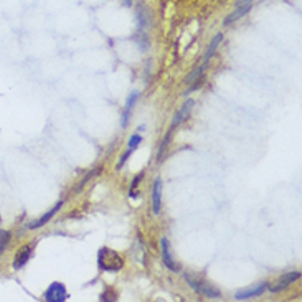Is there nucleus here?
<instances>
[{"mask_svg": "<svg viewBox=\"0 0 302 302\" xmlns=\"http://www.w3.org/2000/svg\"><path fill=\"white\" fill-rule=\"evenodd\" d=\"M172 134H174V129H169V132L165 134V137H164V141H162V144H160V147H159V155H157V159L159 160H162L164 159V154H165V149H167V145H169V142H170V137H172Z\"/></svg>", "mask_w": 302, "mask_h": 302, "instance_id": "4468645a", "label": "nucleus"}, {"mask_svg": "<svg viewBox=\"0 0 302 302\" xmlns=\"http://www.w3.org/2000/svg\"><path fill=\"white\" fill-rule=\"evenodd\" d=\"M222 40H223V35H222V33H218V35L212 40V43L208 45L207 51H205V55H203V64H208V61L212 60V56L215 55V51H217V48H218L220 43H222Z\"/></svg>", "mask_w": 302, "mask_h": 302, "instance_id": "f8f14e48", "label": "nucleus"}, {"mask_svg": "<svg viewBox=\"0 0 302 302\" xmlns=\"http://www.w3.org/2000/svg\"><path fill=\"white\" fill-rule=\"evenodd\" d=\"M141 141H142L141 134H134V136L131 137V141H129V149H131V150H134V149L137 147L139 144H141Z\"/></svg>", "mask_w": 302, "mask_h": 302, "instance_id": "f3484780", "label": "nucleus"}, {"mask_svg": "<svg viewBox=\"0 0 302 302\" xmlns=\"http://www.w3.org/2000/svg\"><path fill=\"white\" fill-rule=\"evenodd\" d=\"M63 207V202L60 200V202H58V203H55V207H53L51 210H50V212H46L45 215H43V217L40 218V220H36V222H33V223H30L28 225V228H31V230H33V228H40V226H43V225H46L48 222H50V220H51V217H55V215L58 213V212H60V208Z\"/></svg>", "mask_w": 302, "mask_h": 302, "instance_id": "9b49d317", "label": "nucleus"}, {"mask_svg": "<svg viewBox=\"0 0 302 302\" xmlns=\"http://www.w3.org/2000/svg\"><path fill=\"white\" fill-rule=\"evenodd\" d=\"M131 152H132V150H131V149H127V150H126V154H122V157L119 159V162H117V170H121V169H122V167H124V162H126V160L129 159V155H131Z\"/></svg>", "mask_w": 302, "mask_h": 302, "instance_id": "a211bd4d", "label": "nucleus"}, {"mask_svg": "<svg viewBox=\"0 0 302 302\" xmlns=\"http://www.w3.org/2000/svg\"><path fill=\"white\" fill-rule=\"evenodd\" d=\"M45 299L48 302H63L68 299V291L61 283H51L45 291Z\"/></svg>", "mask_w": 302, "mask_h": 302, "instance_id": "7ed1b4c3", "label": "nucleus"}, {"mask_svg": "<svg viewBox=\"0 0 302 302\" xmlns=\"http://www.w3.org/2000/svg\"><path fill=\"white\" fill-rule=\"evenodd\" d=\"M142 177H144V172H141V174H139V175L134 177V180H132V183H131V192H129V197H131V198H136V197H137V193H136V187L139 185V182L142 180Z\"/></svg>", "mask_w": 302, "mask_h": 302, "instance_id": "dca6fc26", "label": "nucleus"}, {"mask_svg": "<svg viewBox=\"0 0 302 302\" xmlns=\"http://www.w3.org/2000/svg\"><path fill=\"white\" fill-rule=\"evenodd\" d=\"M193 106H195V101H193V99H187L185 102H183V106L180 107V111H177V114L174 117V121H172L170 127L175 129L177 126H180L182 122H185L188 117H190V112L193 109Z\"/></svg>", "mask_w": 302, "mask_h": 302, "instance_id": "423d86ee", "label": "nucleus"}, {"mask_svg": "<svg viewBox=\"0 0 302 302\" xmlns=\"http://www.w3.org/2000/svg\"><path fill=\"white\" fill-rule=\"evenodd\" d=\"M185 279H187V283L190 284V288H193L198 294L205 296V298H210V299H220V298H222L220 289L215 288V286L208 284V283H203V281H198L197 278L190 276V274H185Z\"/></svg>", "mask_w": 302, "mask_h": 302, "instance_id": "f03ea898", "label": "nucleus"}, {"mask_svg": "<svg viewBox=\"0 0 302 302\" xmlns=\"http://www.w3.org/2000/svg\"><path fill=\"white\" fill-rule=\"evenodd\" d=\"M266 289H268V283H260V284H255V286H253V288H246V289L238 291V293L235 294V298L238 299V301H245V299L258 298V296H261Z\"/></svg>", "mask_w": 302, "mask_h": 302, "instance_id": "39448f33", "label": "nucleus"}, {"mask_svg": "<svg viewBox=\"0 0 302 302\" xmlns=\"http://www.w3.org/2000/svg\"><path fill=\"white\" fill-rule=\"evenodd\" d=\"M31 251H33V246H25L21 248V250L15 255V260H13V268L15 269H20L23 268L26 263H28V260L31 258Z\"/></svg>", "mask_w": 302, "mask_h": 302, "instance_id": "1a4fd4ad", "label": "nucleus"}, {"mask_svg": "<svg viewBox=\"0 0 302 302\" xmlns=\"http://www.w3.org/2000/svg\"><path fill=\"white\" fill-rule=\"evenodd\" d=\"M162 208V180L155 179L152 183V210L155 215L160 213Z\"/></svg>", "mask_w": 302, "mask_h": 302, "instance_id": "6e6552de", "label": "nucleus"}, {"mask_svg": "<svg viewBox=\"0 0 302 302\" xmlns=\"http://www.w3.org/2000/svg\"><path fill=\"white\" fill-rule=\"evenodd\" d=\"M98 266L106 273H114L122 269L124 261L117 251L111 248H101L98 251Z\"/></svg>", "mask_w": 302, "mask_h": 302, "instance_id": "f257e3e1", "label": "nucleus"}, {"mask_svg": "<svg viewBox=\"0 0 302 302\" xmlns=\"http://www.w3.org/2000/svg\"><path fill=\"white\" fill-rule=\"evenodd\" d=\"M299 278H301V273L299 271L286 273L284 276H281V279H279L276 286H269V291H271V293H279V291H283L284 288H288L291 283L298 281Z\"/></svg>", "mask_w": 302, "mask_h": 302, "instance_id": "0eeeda50", "label": "nucleus"}, {"mask_svg": "<svg viewBox=\"0 0 302 302\" xmlns=\"http://www.w3.org/2000/svg\"><path fill=\"white\" fill-rule=\"evenodd\" d=\"M251 7H253V3H246V5H238V7H235V10H233V13H230L228 17L225 18V25L228 26V25H231V23H235L236 20H240L241 17H245V15L250 12L251 10Z\"/></svg>", "mask_w": 302, "mask_h": 302, "instance_id": "9d476101", "label": "nucleus"}, {"mask_svg": "<svg viewBox=\"0 0 302 302\" xmlns=\"http://www.w3.org/2000/svg\"><path fill=\"white\" fill-rule=\"evenodd\" d=\"M101 301H116V298H114V294H111V293H104L101 296Z\"/></svg>", "mask_w": 302, "mask_h": 302, "instance_id": "6ab92c4d", "label": "nucleus"}, {"mask_svg": "<svg viewBox=\"0 0 302 302\" xmlns=\"http://www.w3.org/2000/svg\"><path fill=\"white\" fill-rule=\"evenodd\" d=\"M139 98V91H134V93L129 96V99L126 102V107H124V114H122V127H126V124L129 121V116H131V111L134 104H136V101Z\"/></svg>", "mask_w": 302, "mask_h": 302, "instance_id": "ddd939ff", "label": "nucleus"}, {"mask_svg": "<svg viewBox=\"0 0 302 302\" xmlns=\"http://www.w3.org/2000/svg\"><path fill=\"white\" fill-rule=\"evenodd\" d=\"M8 241H10V231L0 230V256H2L3 251L7 250Z\"/></svg>", "mask_w": 302, "mask_h": 302, "instance_id": "2eb2a0df", "label": "nucleus"}, {"mask_svg": "<svg viewBox=\"0 0 302 302\" xmlns=\"http://www.w3.org/2000/svg\"><path fill=\"white\" fill-rule=\"evenodd\" d=\"M160 251H162V261H164L165 266L169 268L172 273H179L180 271V266L175 263L174 258H172L170 245H169V240H167V238H162L160 240Z\"/></svg>", "mask_w": 302, "mask_h": 302, "instance_id": "20e7f679", "label": "nucleus"}]
</instances>
